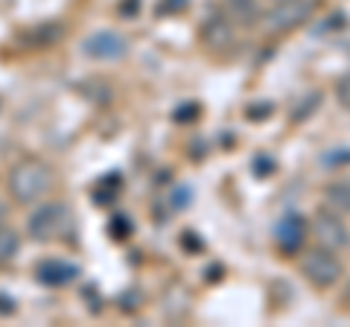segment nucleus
I'll return each mask as SVG.
<instances>
[{
	"instance_id": "nucleus-1",
	"label": "nucleus",
	"mask_w": 350,
	"mask_h": 327,
	"mask_svg": "<svg viewBox=\"0 0 350 327\" xmlns=\"http://www.w3.org/2000/svg\"><path fill=\"white\" fill-rule=\"evenodd\" d=\"M56 187V170L44 158H21L6 172V193L21 208L44 202Z\"/></svg>"
},
{
	"instance_id": "nucleus-2",
	"label": "nucleus",
	"mask_w": 350,
	"mask_h": 327,
	"mask_svg": "<svg viewBox=\"0 0 350 327\" xmlns=\"http://www.w3.org/2000/svg\"><path fill=\"white\" fill-rule=\"evenodd\" d=\"M70 208L64 202H38L27 216V237L32 243H53L70 228Z\"/></svg>"
},
{
	"instance_id": "nucleus-3",
	"label": "nucleus",
	"mask_w": 350,
	"mask_h": 327,
	"mask_svg": "<svg viewBox=\"0 0 350 327\" xmlns=\"http://www.w3.org/2000/svg\"><path fill=\"white\" fill-rule=\"evenodd\" d=\"M342 275H345L342 260L336 257V252H330L324 246H315L301 257V278L312 289H333L342 280Z\"/></svg>"
},
{
	"instance_id": "nucleus-4",
	"label": "nucleus",
	"mask_w": 350,
	"mask_h": 327,
	"mask_svg": "<svg viewBox=\"0 0 350 327\" xmlns=\"http://www.w3.org/2000/svg\"><path fill=\"white\" fill-rule=\"evenodd\" d=\"M312 12H315V0H280L271 12L262 15V27L271 36H283V32L304 27L312 18Z\"/></svg>"
},
{
	"instance_id": "nucleus-5",
	"label": "nucleus",
	"mask_w": 350,
	"mask_h": 327,
	"mask_svg": "<svg viewBox=\"0 0 350 327\" xmlns=\"http://www.w3.org/2000/svg\"><path fill=\"white\" fill-rule=\"evenodd\" d=\"M310 234L315 237V246H324V248H330V252L345 248L347 239H350V231H347V225H345V216L330 211V208H324V211L315 213V220L310 222Z\"/></svg>"
},
{
	"instance_id": "nucleus-6",
	"label": "nucleus",
	"mask_w": 350,
	"mask_h": 327,
	"mask_svg": "<svg viewBox=\"0 0 350 327\" xmlns=\"http://www.w3.org/2000/svg\"><path fill=\"white\" fill-rule=\"evenodd\" d=\"M82 53L94 62H117L129 53V38L117 29H96L82 41Z\"/></svg>"
},
{
	"instance_id": "nucleus-7",
	"label": "nucleus",
	"mask_w": 350,
	"mask_h": 327,
	"mask_svg": "<svg viewBox=\"0 0 350 327\" xmlns=\"http://www.w3.org/2000/svg\"><path fill=\"white\" fill-rule=\"evenodd\" d=\"M306 237H310V222H306L301 213L280 216L275 231H271V239H275L280 254H298L306 243Z\"/></svg>"
},
{
	"instance_id": "nucleus-8",
	"label": "nucleus",
	"mask_w": 350,
	"mask_h": 327,
	"mask_svg": "<svg viewBox=\"0 0 350 327\" xmlns=\"http://www.w3.org/2000/svg\"><path fill=\"white\" fill-rule=\"evenodd\" d=\"M32 278H36L41 287L62 289V287H70V283L79 278V266L64 257H44L32 266Z\"/></svg>"
},
{
	"instance_id": "nucleus-9",
	"label": "nucleus",
	"mask_w": 350,
	"mask_h": 327,
	"mask_svg": "<svg viewBox=\"0 0 350 327\" xmlns=\"http://www.w3.org/2000/svg\"><path fill=\"white\" fill-rule=\"evenodd\" d=\"M202 41H204V47L207 50H228L234 44V24L228 21V15H213V18H207L204 21V27H202Z\"/></svg>"
},
{
	"instance_id": "nucleus-10",
	"label": "nucleus",
	"mask_w": 350,
	"mask_h": 327,
	"mask_svg": "<svg viewBox=\"0 0 350 327\" xmlns=\"http://www.w3.org/2000/svg\"><path fill=\"white\" fill-rule=\"evenodd\" d=\"M324 208L350 216V179H336L324 187Z\"/></svg>"
},
{
	"instance_id": "nucleus-11",
	"label": "nucleus",
	"mask_w": 350,
	"mask_h": 327,
	"mask_svg": "<svg viewBox=\"0 0 350 327\" xmlns=\"http://www.w3.org/2000/svg\"><path fill=\"white\" fill-rule=\"evenodd\" d=\"M225 15L237 27H251L260 21L257 0H225Z\"/></svg>"
},
{
	"instance_id": "nucleus-12",
	"label": "nucleus",
	"mask_w": 350,
	"mask_h": 327,
	"mask_svg": "<svg viewBox=\"0 0 350 327\" xmlns=\"http://www.w3.org/2000/svg\"><path fill=\"white\" fill-rule=\"evenodd\" d=\"M21 252V234L9 222H0V266L12 263Z\"/></svg>"
},
{
	"instance_id": "nucleus-13",
	"label": "nucleus",
	"mask_w": 350,
	"mask_h": 327,
	"mask_svg": "<svg viewBox=\"0 0 350 327\" xmlns=\"http://www.w3.org/2000/svg\"><path fill=\"white\" fill-rule=\"evenodd\" d=\"M336 100H338V105L350 112V73H345V76H338L336 79Z\"/></svg>"
},
{
	"instance_id": "nucleus-14",
	"label": "nucleus",
	"mask_w": 350,
	"mask_h": 327,
	"mask_svg": "<svg viewBox=\"0 0 350 327\" xmlns=\"http://www.w3.org/2000/svg\"><path fill=\"white\" fill-rule=\"evenodd\" d=\"M0 222H6V211L3 208H0Z\"/></svg>"
},
{
	"instance_id": "nucleus-15",
	"label": "nucleus",
	"mask_w": 350,
	"mask_h": 327,
	"mask_svg": "<svg viewBox=\"0 0 350 327\" xmlns=\"http://www.w3.org/2000/svg\"><path fill=\"white\" fill-rule=\"evenodd\" d=\"M275 3H280V0H275Z\"/></svg>"
}]
</instances>
